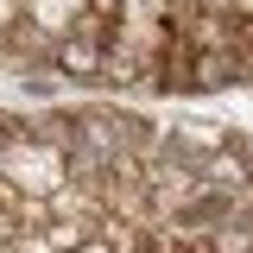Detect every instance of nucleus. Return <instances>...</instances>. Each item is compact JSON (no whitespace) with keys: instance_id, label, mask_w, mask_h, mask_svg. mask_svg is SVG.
<instances>
[{"instance_id":"4","label":"nucleus","mask_w":253,"mask_h":253,"mask_svg":"<svg viewBox=\"0 0 253 253\" xmlns=\"http://www.w3.org/2000/svg\"><path fill=\"white\" fill-rule=\"evenodd\" d=\"M83 13H89V0H26V6H19V19H26L38 38H51V44H57L63 32H76Z\"/></svg>"},{"instance_id":"3","label":"nucleus","mask_w":253,"mask_h":253,"mask_svg":"<svg viewBox=\"0 0 253 253\" xmlns=\"http://www.w3.org/2000/svg\"><path fill=\"white\" fill-rule=\"evenodd\" d=\"M247 89V70L234 51H190V95H228Z\"/></svg>"},{"instance_id":"1","label":"nucleus","mask_w":253,"mask_h":253,"mask_svg":"<svg viewBox=\"0 0 253 253\" xmlns=\"http://www.w3.org/2000/svg\"><path fill=\"white\" fill-rule=\"evenodd\" d=\"M0 177L19 190V196H51L57 184H70V165H63V146H44L32 133H6Z\"/></svg>"},{"instance_id":"5","label":"nucleus","mask_w":253,"mask_h":253,"mask_svg":"<svg viewBox=\"0 0 253 253\" xmlns=\"http://www.w3.org/2000/svg\"><path fill=\"white\" fill-rule=\"evenodd\" d=\"M89 234H95V221H83V215H63V221H44V241H51L57 253H76L83 241H89Z\"/></svg>"},{"instance_id":"2","label":"nucleus","mask_w":253,"mask_h":253,"mask_svg":"<svg viewBox=\"0 0 253 253\" xmlns=\"http://www.w3.org/2000/svg\"><path fill=\"white\" fill-rule=\"evenodd\" d=\"M196 177L209 190H221V196H241V190H253V146L241 139V133H228L215 152L196 158Z\"/></svg>"},{"instance_id":"6","label":"nucleus","mask_w":253,"mask_h":253,"mask_svg":"<svg viewBox=\"0 0 253 253\" xmlns=\"http://www.w3.org/2000/svg\"><path fill=\"white\" fill-rule=\"evenodd\" d=\"M76 253H114V247H108L101 234H89V241H83V247H76Z\"/></svg>"}]
</instances>
